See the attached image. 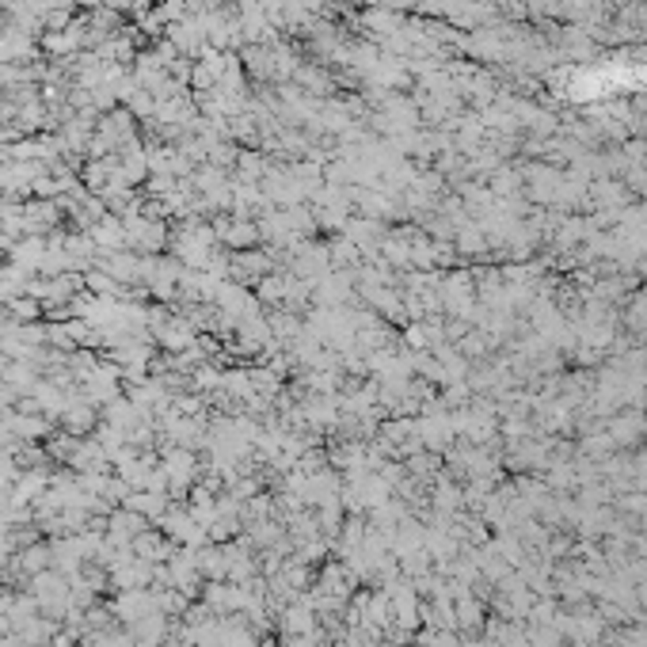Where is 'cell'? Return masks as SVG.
Instances as JSON below:
<instances>
[]
</instances>
